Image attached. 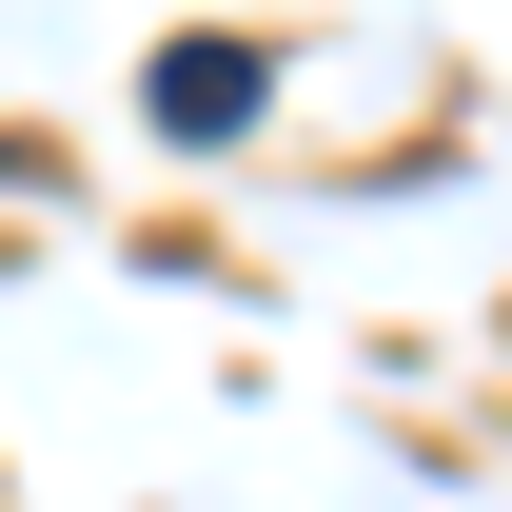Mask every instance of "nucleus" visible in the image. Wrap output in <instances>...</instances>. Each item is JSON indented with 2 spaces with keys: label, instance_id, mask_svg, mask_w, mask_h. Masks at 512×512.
Returning <instances> with one entry per match:
<instances>
[{
  "label": "nucleus",
  "instance_id": "f257e3e1",
  "mask_svg": "<svg viewBox=\"0 0 512 512\" xmlns=\"http://www.w3.org/2000/svg\"><path fill=\"white\" fill-rule=\"evenodd\" d=\"M256 79H276L256 40H178V60H158V119H178V138H237V119H256Z\"/></svg>",
  "mask_w": 512,
  "mask_h": 512
}]
</instances>
